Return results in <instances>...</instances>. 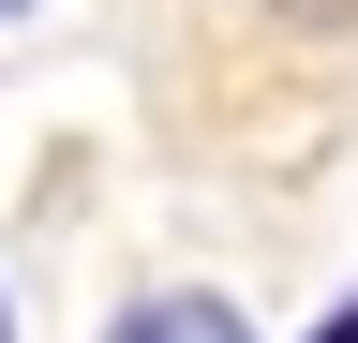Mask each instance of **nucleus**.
<instances>
[{
    "instance_id": "nucleus-2",
    "label": "nucleus",
    "mask_w": 358,
    "mask_h": 343,
    "mask_svg": "<svg viewBox=\"0 0 358 343\" xmlns=\"http://www.w3.org/2000/svg\"><path fill=\"white\" fill-rule=\"evenodd\" d=\"M284 60H358V0H254Z\"/></svg>"
},
{
    "instance_id": "nucleus-4",
    "label": "nucleus",
    "mask_w": 358,
    "mask_h": 343,
    "mask_svg": "<svg viewBox=\"0 0 358 343\" xmlns=\"http://www.w3.org/2000/svg\"><path fill=\"white\" fill-rule=\"evenodd\" d=\"M0 343H15V298H0Z\"/></svg>"
},
{
    "instance_id": "nucleus-3",
    "label": "nucleus",
    "mask_w": 358,
    "mask_h": 343,
    "mask_svg": "<svg viewBox=\"0 0 358 343\" xmlns=\"http://www.w3.org/2000/svg\"><path fill=\"white\" fill-rule=\"evenodd\" d=\"M15 15H30V0H0V30H15Z\"/></svg>"
},
{
    "instance_id": "nucleus-1",
    "label": "nucleus",
    "mask_w": 358,
    "mask_h": 343,
    "mask_svg": "<svg viewBox=\"0 0 358 343\" xmlns=\"http://www.w3.org/2000/svg\"><path fill=\"white\" fill-rule=\"evenodd\" d=\"M105 343H254L239 328V298H209V284H150V298H120Z\"/></svg>"
}]
</instances>
